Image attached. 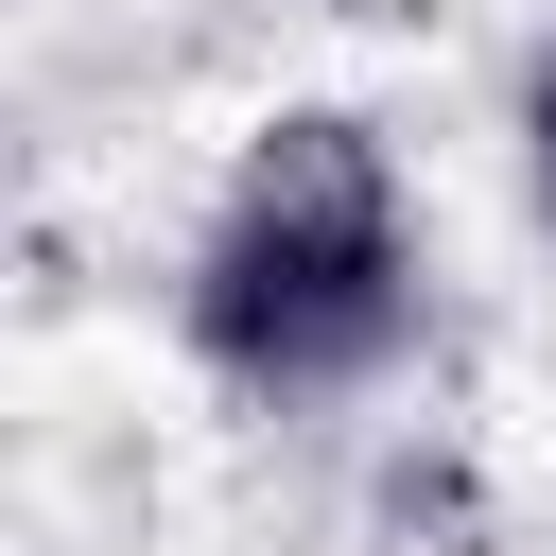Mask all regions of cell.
I'll use <instances>...</instances> for the list:
<instances>
[{
    "label": "cell",
    "mask_w": 556,
    "mask_h": 556,
    "mask_svg": "<svg viewBox=\"0 0 556 556\" xmlns=\"http://www.w3.org/2000/svg\"><path fill=\"white\" fill-rule=\"evenodd\" d=\"M417 330V226L365 122H278L191 261V348L243 400H348Z\"/></svg>",
    "instance_id": "6da1fadb"
},
{
    "label": "cell",
    "mask_w": 556,
    "mask_h": 556,
    "mask_svg": "<svg viewBox=\"0 0 556 556\" xmlns=\"http://www.w3.org/2000/svg\"><path fill=\"white\" fill-rule=\"evenodd\" d=\"M521 156H539V208H556V52H539V87H521Z\"/></svg>",
    "instance_id": "7a4b0ae2"
}]
</instances>
